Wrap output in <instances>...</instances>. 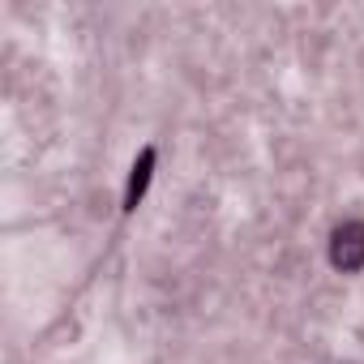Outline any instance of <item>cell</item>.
Segmentation results:
<instances>
[{
    "mask_svg": "<svg viewBox=\"0 0 364 364\" xmlns=\"http://www.w3.org/2000/svg\"><path fill=\"white\" fill-rule=\"evenodd\" d=\"M150 167H154V150H141V159L133 163V176H129V193H124V210L137 206L141 189H146V180H150Z\"/></svg>",
    "mask_w": 364,
    "mask_h": 364,
    "instance_id": "2",
    "label": "cell"
},
{
    "mask_svg": "<svg viewBox=\"0 0 364 364\" xmlns=\"http://www.w3.org/2000/svg\"><path fill=\"white\" fill-rule=\"evenodd\" d=\"M330 262L343 274H360L364 270V223L360 219L334 228V236H330Z\"/></svg>",
    "mask_w": 364,
    "mask_h": 364,
    "instance_id": "1",
    "label": "cell"
}]
</instances>
